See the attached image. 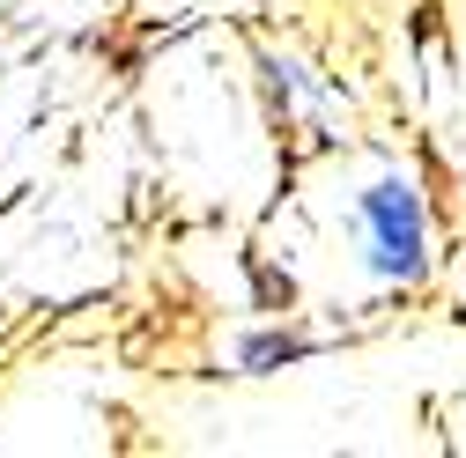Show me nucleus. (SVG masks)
<instances>
[{"instance_id": "1", "label": "nucleus", "mask_w": 466, "mask_h": 458, "mask_svg": "<svg viewBox=\"0 0 466 458\" xmlns=\"http://www.w3.org/2000/svg\"><path fill=\"white\" fill-rule=\"evenodd\" d=\"M363 214L378 229V266L385 274H415L422 266V207H415V193L407 185H378L363 200Z\"/></svg>"}]
</instances>
